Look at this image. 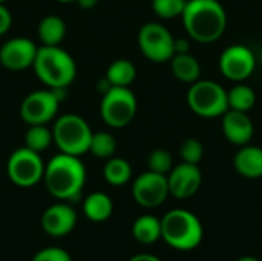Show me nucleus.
I'll return each instance as SVG.
<instances>
[{
    "instance_id": "f257e3e1",
    "label": "nucleus",
    "mask_w": 262,
    "mask_h": 261,
    "mask_svg": "<svg viewBox=\"0 0 262 261\" xmlns=\"http://www.w3.org/2000/svg\"><path fill=\"white\" fill-rule=\"evenodd\" d=\"M43 182L52 197L74 203L81 197L86 183V168L80 157L60 152L45 165Z\"/></svg>"
},
{
    "instance_id": "f03ea898",
    "label": "nucleus",
    "mask_w": 262,
    "mask_h": 261,
    "mask_svg": "<svg viewBox=\"0 0 262 261\" xmlns=\"http://www.w3.org/2000/svg\"><path fill=\"white\" fill-rule=\"evenodd\" d=\"M181 18L187 35L204 45L220 40L227 28V12L218 0H187Z\"/></svg>"
},
{
    "instance_id": "7ed1b4c3",
    "label": "nucleus",
    "mask_w": 262,
    "mask_h": 261,
    "mask_svg": "<svg viewBox=\"0 0 262 261\" xmlns=\"http://www.w3.org/2000/svg\"><path fill=\"white\" fill-rule=\"evenodd\" d=\"M32 69L37 78L49 89H68L77 77V63L61 46L40 45Z\"/></svg>"
},
{
    "instance_id": "20e7f679",
    "label": "nucleus",
    "mask_w": 262,
    "mask_h": 261,
    "mask_svg": "<svg viewBox=\"0 0 262 261\" xmlns=\"http://www.w3.org/2000/svg\"><path fill=\"white\" fill-rule=\"evenodd\" d=\"M200 218L186 209H172L161 218V238L177 251H192L203 242Z\"/></svg>"
},
{
    "instance_id": "39448f33",
    "label": "nucleus",
    "mask_w": 262,
    "mask_h": 261,
    "mask_svg": "<svg viewBox=\"0 0 262 261\" xmlns=\"http://www.w3.org/2000/svg\"><path fill=\"white\" fill-rule=\"evenodd\" d=\"M52 138L60 152L81 157L89 152L92 129L78 114H63L52 125Z\"/></svg>"
},
{
    "instance_id": "423d86ee",
    "label": "nucleus",
    "mask_w": 262,
    "mask_h": 261,
    "mask_svg": "<svg viewBox=\"0 0 262 261\" xmlns=\"http://www.w3.org/2000/svg\"><path fill=\"white\" fill-rule=\"evenodd\" d=\"M187 105L193 114L203 118L223 117L229 109L227 91L213 80H196L187 91Z\"/></svg>"
},
{
    "instance_id": "0eeeda50",
    "label": "nucleus",
    "mask_w": 262,
    "mask_h": 261,
    "mask_svg": "<svg viewBox=\"0 0 262 261\" xmlns=\"http://www.w3.org/2000/svg\"><path fill=\"white\" fill-rule=\"evenodd\" d=\"M138 109L137 97L130 88L111 86L101 98L100 115L101 120L114 129H121L130 125Z\"/></svg>"
},
{
    "instance_id": "6e6552de",
    "label": "nucleus",
    "mask_w": 262,
    "mask_h": 261,
    "mask_svg": "<svg viewBox=\"0 0 262 261\" xmlns=\"http://www.w3.org/2000/svg\"><path fill=\"white\" fill-rule=\"evenodd\" d=\"M45 163L38 152L26 146L17 148L11 152L6 162V175L18 188H32L43 182Z\"/></svg>"
},
{
    "instance_id": "1a4fd4ad",
    "label": "nucleus",
    "mask_w": 262,
    "mask_h": 261,
    "mask_svg": "<svg viewBox=\"0 0 262 261\" xmlns=\"http://www.w3.org/2000/svg\"><path fill=\"white\" fill-rule=\"evenodd\" d=\"M61 91L66 89H38L28 94L20 103V118L29 125H48L58 112L60 103L63 102Z\"/></svg>"
},
{
    "instance_id": "9d476101",
    "label": "nucleus",
    "mask_w": 262,
    "mask_h": 261,
    "mask_svg": "<svg viewBox=\"0 0 262 261\" xmlns=\"http://www.w3.org/2000/svg\"><path fill=\"white\" fill-rule=\"evenodd\" d=\"M138 48L154 63H166L175 54V37L158 22H147L138 31Z\"/></svg>"
},
{
    "instance_id": "9b49d317",
    "label": "nucleus",
    "mask_w": 262,
    "mask_h": 261,
    "mask_svg": "<svg viewBox=\"0 0 262 261\" xmlns=\"http://www.w3.org/2000/svg\"><path fill=\"white\" fill-rule=\"evenodd\" d=\"M256 69V57L244 45H232L226 48L220 57L221 74L235 83H243Z\"/></svg>"
},
{
    "instance_id": "f8f14e48",
    "label": "nucleus",
    "mask_w": 262,
    "mask_h": 261,
    "mask_svg": "<svg viewBox=\"0 0 262 261\" xmlns=\"http://www.w3.org/2000/svg\"><path fill=\"white\" fill-rule=\"evenodd\" d=\"M167 175L146 171L140 174L132 185V197L143 208H157L169 197Z\"/></svg>"
},
{
    "instance_id": "ddd939ff",
    "label": "nucleus",
    "mask_w": 262,
    "mask_h": 261,
    "mask_svg": "<svg viewBox=\"0 0 262 261\" xmlns=\"http://www.w3.org/2000/svg\"><path fill=\"white\" fill-rule=\"evenodd\" d=\"M38 46L28 37H12L0 46V65L9 71L32 68Z\"/></svg>"
},
{
    "instance_id": "4468645a",
    "label": "nucleus",
    "mask_w": 262,
    "mask_h": 261,
    "mask_svg": "<svg viewBox=\"0 0 262 261\" xmlns=\"http://www.w3.org/2000/svg\"><path fill=\"white\" fill-rule=\"evenodd\" d=\"M203 183V174L198 165L190 163H180L178 166L172 168L167 174V185L169 194L178 200H186L193 197Z\"/></svg>"
},
{
    "instance_id": "2eb2a0df",
    "label": "nucleus",
    "mask_w": 262,
    "mask_h": 261,
    "mask_svg": "<svg viewBox=\"0 0 262 261\" xmlns=\"http://www.w3.org/2000/svg\"><path fill=\"white\" fill-rule=\"evenodd\" d=\"M77 218V211L71 203L60 202L45 209L41 215V228L51 237H64L74 231Z\"/></svg>"
},
{
    "instance_id": "dca6fc26",
    "label": "nucleus",
    "mask_w": 262,
    "mask_h": 261,
    "mask_svg": "<svg viewBox=\"0 0 262 261\" xmlns=\"http://www.w3.org/2000/svg\"><path fill=\"white\" fill-rule=\"evenodd\" d=\"M221 118L223 134L232 145L244 146L252 142V137L255 134V125L249 112L227 109V112H224Z\"/></svg>"
},
{
    "instance_id": "f3484780",
    "label": "nucleus",
    "mask_w": 262,
    "mask_h": 261,
    "mask_svg": "<svg viewBox=\"0 0 262 261\" xmlns=\"http://www.w3.org/2000/svg\"><path fill=\"white\" fill-rule=\"evenodd\" d=\"M235 171L249 180H256L262 177V148L256 145L239 146L233 157Z\"/></svg>"
},
{
    "instance_id": "a211bd4d",
    "label": "nucleus",
    "mask_w": 262,
    "mask_h": 261,
    "mask_svg": "<svg viewBox=\"0 0 262 261\" xmlns=\"http://www.w3.org/2000/svg\"><path fill=\"white\" fill-rule=\"evenodd\" d=\"M83 212L88 220L94 223H103L112 217L114 202L104 192H92L83 202Z\"/></svg>"
},
{
    "instance_id": "6ab92c4d",
    "label": "nucleus",
    "mask_w": 262,
    "mask_h": 261,
    "mask_svg": "<svg viewBox=\"0 0 262 261\" xmlns=\"http://www.w3.org/2000/svg\"><path fill=\"white\" fill-rule=\"evenodd\" d=\"M37 35L43 46H60L66 37V23L58 15H45L37 26Z\"/></svg>"
},
{
    "instance_id": "aec40b11",
    "label": "nucleus",
    "mask_w": 262,
    "mask_h": 261,
    "mask_svg": "<svg viewBox=\"0 0 262 261\" xmlns=\"http://www.w3.org/2000/svg\"><path fill=\"white\" fill-rule=\"evenodd\" d=\"M172 74L177 80L183 83H195L200 80L201 75V66L196 57H193L190 52L184 54H173V57L169 60Z\"/></svg>"
},
{
    "instance_id": "412c9836",
    "label": "nucleus",
    "mask_w": 262,
    "mask_h": 261,
    "mask_svg": "<svg viewBox=\"0 0 262 261\" xmlns=\"http://www.w3.org/2000/svg\"><path fill=\"white\" fill-rule=\"evenodd\" d=\"M132 235L141 245H154L161 238V220L146 214L138 217L132 225Z\"/></svg>"
},
{
    "instance_id": "4be33fe9",
    "label": "nucleus",
    "mask_w": 262,
    "mask_h": 261,
    "mask_svg": "<svg viewBox=\"0 0 262 261\" xmlns=\"http://www.w3.org/2000/svg\"><path fill=\"white\" fill-rule=\"evenodd\" d=\"M104 77L107 78L111 86L129 88L137 78V68L127 58H117L107 66Z\"/></svg>"
},
{
    "instance_id": "5701e85b",
    "label": "nucleus",
    "mask_w": 262,
    "mask_h": 261,
    "mask_svg": "<svg viewBox=\"0 0 262 261\" xmlns=\"http://www.w3.org/2000/svg\"><path fill=\"white\" fill-rule=\"evenodd\" d=\"M103 177L111 186H123L132 178V166L126 158L111 157L104 163Z\"/></svg>"
},
{
    "instance_id": "b1692460",
    "label": "nucleus",
    "mask_w": 262,
    "mask_h": 261,
    "mask_svg": "<svg viewBox=\"0 0 262 261\" xmlns=\"http://www.w3.org/2000/svg\"><path fill=\"white\" fill-rule=\"evenodd\" d=\"M54 143L52 129L48 125H29L25 134V146L34 152H45Z\"/></svg>"
},
{
    "instance_id": "393cba45",
    "label": "nucleus",
    "mask_w": 262,
    "mask_h": 261,
    "mask_svg": "<svg viewBox=\"0 0 262 261\" xmlns=\"http://www.w3.org/2000/svg\"><path fill=\"white\" fill-rule=\"evenodd\" d=\"M227 102L229 109L249 112L256 103V94L249 85L238 83L227 91Z\"/></svg>"
},
{
    "instance_id": "a878e982",
    "label": "nucleus",
    "mask_w": 262,
    "mask_h": 261,
    "mask_svg": "<svg viewBox=\"0 0 262 261\" xmlns=\"http://www.w3.org/2000/svg\"><path fill=\"white\" fill-rule=\"evenodd\" d=\"M115 151H117V140L111 132L100 131V132L92 134L91 145H89V152L94 157L107 160V158L114 157Z\"/></svg>"
},
{
    "instance_id": "bb28decb",
    "label": "nucleus",
    "mask_w": 262,
    "mask_h": 261,
    "mask_svg": "<svg viewBox=\"0 0 262 261\" xmlns=\"http://www.w3.org/2000/svg\"><path fill=\"white\" fill-rule=\"evenodd\" d=\"M187 0H152V9L157 17L170 20L181 17Z\"/></svg>"
},
{
    "instance_id": "cd10ccee",
    "label": "nucleus",
    "mask_w": 262,
    "mask_h": 261,
    "mask_svg": "<svg viewBox=\"0 0 262 261\" xmlns=\"http://www.w3.org/2000/svg\"><path fill=\"white\" fill-rule=\"evenodd\" d=\"M147 168L152 172L167 175L173 168V160H172L170 152L163 148L154 149L147 157Z\"/></svg>"
},
{
    "instance_id": "c85d7f7f",
    "label": "nucleus",
    "mask_w": 262,
    "mask_h": 261,
    "mask_svg": "<svg viewBox=\"0 0 262 261\" xmlns=\"http://www.w3.org/2000/svg\"><path fill=\"white\" fill-rule=\"evenodd\" d=\"M180 157L184 163L200 165L204 157V146L198 138H186L180 146Z\"/></svg>"
},
{
    "instance_id": "c756f323",
    "label": "nucleus",
    "mask_w": 262,
    "mask_h": 261,
    "mask_svg": "<svg viewBox=\"0 0 262 261\" xmlns=\"http://www.w3.org/2000/svg\"><path fill=\"white\" fill-rule=\"evenodd\" d=\"M31 261H72V258L64 249L51 246L38 251Z\"/></svg>"
},
{
    "instance_id": "7c9ffc66",
    "label": "nucleus",
    "mask_w": 262,
    "mask_h": 261,
    "mask_svg": "<svg viewBox=\"0 0 262 261\" xmlns=\"http://www.w3.org/2000/svg\"><path fill=\"white\" fill-rule=\"evenodd\" d=\"M11 26H12V14L5 6V3H0V37L5 35Z\"/></svg>"
},
{
    "instance_id": "2f4dec72",
    "label": "nucleus",
    "mask_w": 262,
    "mask_h": 261,
    "mask_svg": "<svg viewBox=\"0 0 262 261\" xmlns=\"http://www.w3.org/2000/svg\"><path fill=\"white\" fill-rule=\"evenodd\" d=\"M190 52V42L187 38H175V54Z\"/></svg>"
},
{
    "instance_id": "473e14b6",
    "label": "nucleus",
    "mask_w": 262,
    "mask_h": 261,
    "mask_svg": "<svg viewBox=\"0 0 262 261\" xmlns=\"http://www.w3.org/2000/svg\"><path fill=\"white\" fill-rule=\"evenodd\" d=\"M127 261H163L160 260L158 257L152 255V254H137L134 257H130Z\"/></svg>"
},
{
    "instance_id": "72a5a7b5",
    "label": "nucleus",
    "mask_w": 262,
    "mask_h": 261,
    "mask_svg": "<svg viewBox=\"0 0 262 261\" xmlns=\"http://www.w3.org/2000/svg\"><path fill=\"white\" fill-rule=\"evenodd\" d=\"M75 2H77L78 6L83 8V9H92V8H95V5L98 3V0H75Z\"/></svg>"
},
{
    "instance_id": "f704fd0d",
    "label": "nucleus",
    "mask_w": 262,
    "mask_h": 261,
    "mask_svg": "<svg viewBox=\"0 0 262 261\" xmlns=\"http://www.w3.org/2000/svg\"><path fill=\"white\" fill-rule=\"evenodd\" d=\"M236 261H259L258 258H255V257H241L239 260Z\"/></svg>"
},
{
    "instance_id": "c9c22d12",
    "label": "nucleus",
    "mask_w": 262,
    "mask_h": 261,
    "mask_svg": "<svg viewBox=\"0 0 262 261\" xmlns=\"http://www.w3.org/2000/svg\"><path fill=\"white\" fill-rule=\"evenodd\" d=\"M57 2H60V3H71V2H75V0H57Z\"/></svg>"
},
{
    "instance_id": "e433bc0d",
    "label": "nucleus",
    "mask_w": 262,
    "mask_h": 261,
    "mask_svg": "<svg viewBox=\"0 0 262 261\" xmlns=\"http://www.w3.org/2000/svg\"><path fill=\"white\" fill-rule=\"evenodd\" d=\"M8 0H0V3H6Z\"/></svg>"
},
{
    "instance_id": "4c0bfd02",
    "label": "nucleus",
    "mask_w": 262,
    "mask_h": 261,
    "mask_svg": "<svg viewBox=\"0 0 262 261\" xmlns=\"http://www.w3.org/2000/svg\"><path fill=\"white\" fill-rule=\"evenodd\" d=\"M261 63H262V48H261Z\"/></svg>"
}]
</instances>
